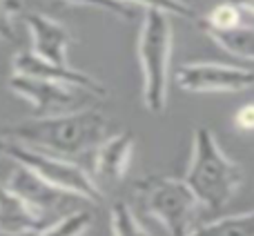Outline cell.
Segmentation results:
<instances>
[{"mask_svg": "<svg viewBox=\"0 0 254 236\" xmlns=\"http://www.w3.org/2000/svg\"><path fill=\"white\" fill-rule=\"evenodd\" d=\"M105 136L107 118L92 107L47 118L31 116L29 120L0 129V138L16 140V143L65 158L83 156L85 152H96Z\"/></svg>", "mask_w": 254, "mask_h": 236, "instance_id": "1", "label": "cell"}, {"mask_svg": "<svg viewBox=\"0 0 254 236\" xmlns=\"http://www.w3.org/2000/svg\"><path fill=\"white\" fill-rule=\"evenodd\" d=\"M185 183L207 210H221L234 198L243 183V170L221 149L210 127H196L192 156L185 172Z\"/></svg>", "mask_w": 254, "mask_h": 236, "instance_id": "2", "label": "cell"}, {"mask_svg": "<svg viewBox=\"0 0 254 236\" xmlns=\"http://www.w3.org/2000/svg\"><path fill=\"white\" fill-rule=\"evenodd\" d=\"M172 56L170 13L145 9L138 36V60L143 67V103L149 114L161 116L167 110Z\"/></svg>", "mask_w": 254, "mask_h": 236, "instance_id": "3", "label": "cell"}, {"mask_svg": "<svg viewBox=\"0 0 254 236\" xmlns=\"http://www.w3.org/2000/svg\"><path fill=\"white\" fill-rule=\"evenodd\" d=\"M136 196L145 212L161 221L170 236H190L196 225L201 201L192 192L185 178L152 174L136 183Z\"/></svg>", "mask_w": 254, "mask_h": 236, "instance_id": "4", "label": "cell"}, {"mask_svg": "<svg viewBox=\"0 0 254 236\" xmlns=\"http://www.w3.org/2000/svg\"><path fill=\"white\" fill-rule=\"evenodd\" d=\"M2 143V154L16 161V165H22L45 178L47 183L56 185V187L65 189L69 194H76L83 201H89L94 205L103 203V189L87 172L80 165L71 163L65 156H56V154L43 152V149L29 147V145L16 143L9 138H0Z\"/></svg>", "mask_w": 254, "mask_h": 236, "instance_id": "5", "label": "cell"}, {"mask_svg": "<svg viewBox=\"0 0 254 236\" xmlns=\"http://www.w3.org/2000/svg\"><path fill=\"white\" fill-rule=\"evenodd\" d=\"M9 89L29 101V105L34 107V118L61 116V114L87 110V107H83V101L87 103L94 98L92 94L83 92V89L54 83V80L34 78V76H25V74H13L9 78Z\"/></svg>", "mask_w": 254, "mask_h": 236, "instance_id": "6", "label": "cell"}, {"mask_svg": "<svg viewBox=\"0 0 254 236\" xmlns=\"http://www.w3.org/2000/svg\"><path fill=\"white\" fill-rule=\"evenodd\" d=\"M176 83L185 92H243L254 87V69L223 62H188L176 69Z\"/></svg>", "mask_w": 254, "mask_h": 236, "instance_id": "7", "label": "cell"}, {"mask_svg": "<svg viewBox=\"0 0 254 236\" xmlns=\"http://www.w3.org/2000/svg\"><path fill=\"white\" fill-rule=\"evenodd\" d=\"M11 65H13V74H25V76H34V78H45V80H54V83H61V85H69V87L83 89V92L92 94L98 101L107 98V94H110V89L103 85V80L94 78L87 71L76 69L71 65L49 62L45 58L36 56L34 52H18L13 56Z\"/></svg>", "mask_w": 254, "mask_h": 236, "instance_id": "8", "label": "cell"}, {"mask_svg": "<svg viewBox=\"0 0 254 236\" xmlns=\"http://www.w3.org/2000/svg\"><path fill=\"white\" fill-rule=\"evenodd\" d=\"M25 22L29 27L36 56L45 58L49 62H56V65H67V49L74 40L69 27L61 25L58 20H54V18L45 16L40 11L27 13Z\"/></svg>", "mask_w": 254, "mask_h": 236, "instance_id": "9", "label": "cell"}, {"mask_svg": "<svg viewBox=\"0 0 254 236\" xmlns=\"http://www.w3.org/2000/svg\"><path fill=\"white\" fill-rule=\"evenodd\" d=\"M7 187L13 189L20 198H25L43 216H47V212L61 207L65 198L76 196V194H69L65 189L56 187V185L47 183L45 178H40L38 174H34L31 170H27L22 165H16V170L11 172V176L7 180Z\"/></svg>", "mask_w": 254, "mask_h": 236, "instance_id": "10", "label": "cell"}, {"mask_svg": "<svg viewBox=\"0 0 254 236\" xmlns=\"http://www.w3.org/2000/svg\"><path fill=\"white\" fill-rule=\"evenodd\" d=\"M47 225V216L36 212L7 183H0V232L9 236L36 234Z\"/></svg>", "mask_w": 254, "mask_h": 236, "instance_id": "11", "label": "cell"}, {"mask_svg": "<svg viewBox=\"0 0 254 236\" xmlns=\"http://www.w3.org/2000/svg\"><path fill=\"white\" fill-rule=\"evenodd\" d=\"M131 152H134V136L129 131L105 138L98 145L96 156H94V172H96V176L107 185H114L119 180H123L127 167L131 163Z\"/></svg>", "mask_w": 254, "mask_h": 236, "instance_id": "12", "label": "cell"}, {"mask_svg": "<svg viewBox=\"0 0 254 236\" xmlns=\"http://www.w3.org/2000/svg\"><path fill=\"white\" fill-rule=\"evenodd\" d=\"M203 31L228 54L243 58V60H254V27L239 25L232 29H207V27H203Z\"/></svg>", "mask_w": 254, "mask_h": 236, "instance_id": "13", "label": "cell"}, {"mask_svg": "<svg viewBox=\"0 0 254 236\" xmlns=\"http://www.w3.org/2000/svg\"><path fill=\"white\" fill-rule=\"evenodd\" d=\"M190 236H254V210L198 225Z\"/></svg>", "mask_w": 254, "mask_h": 236, "instance_id": "14", "label": "cell"}, {"mask_svg": "<svg viewBox=\"0 0 254 236\" xmlns=\"http://www.w3.org/2000/svg\"><path fill=\"white\" fill-rule=\"evenodd\" d=\"M92 223L94 214L89 210H74L54 223H47L40 232H36V236H83Z\"/></svg>", "mask_w": 254, "mask_h": 236, "instance_id": "15", "label": "cell"}, {"mask_svg": "<svg viewBox=\"0 0 254 236\" xmlns=\"http://www.w3.org/2000/svg\"><path fill=\"white\" fill-rule=\"evenodd\" d=\"M110 221H112V234L114 236H152L125 201H116L112 205Z\"/></svg>", "mask_w": 254, "mask_h": 236, "instance_id": "16", "label": "cell"}, {"mask_svg": "<svg viewBox=\"0 0 254 236\" xmlns=\"http://www.w3.org/2000/svg\"><path fill=\"white\" fill-rule=\"evenodd\" d=\"M241 11L237 2L228 0V2H221L207 13L205 20H198L201 27H207V29H232V27L241 25Z\"/></svg>", "mask_w": 254, "mask_h": 236, "instance_id": "17", "label": "cell"}, {"mask_svg": "<svg viewBox=\"0 0 254 236\" xmlns=\"http://www.w3.org/2000/svg\"><path fill=\"white\" fill-rule=\"evenodd\" d=\"M127 4L145 9H158L165 13H174V16L183 18V20H198V13L192 4H188L185 0H123Z\"/></svg>", "mask_w": 254, "mask_h": 236, "instance_id": "18", "label": "cell"}, {"mask_svg": "<svg viewBox=\"0 0 254 236\" xmlns=\"http://www.w3.org/2000/svg\"><path fill=\"white\" fill-rule=\"evenodd\" d=\"M63 2L78 4V7L103 9V11L121 18V20H136V18H138V7L127 4V2H123V0H63Z\"/></svg>", "mask_w": 254, "mask_h": 236, "instance_id": "19", "label": "cell"}, {"mask_svg": "<svg viewBox=\"0 0 254 236\" xmlns=\"http://www.w3.org/2000/svg\"><path fill=\"white\" fill-rule=\"evenodd\" d=\"M22 11V0H0V40L16 43V16Z\"/></svg>", "mask_w": 254, "mask_h": 236, "instance_id": "20", "label": "cell"}, {"mask_svg": "<svg viewBox=\"0 0 254 236\" xmlns=\"http://www.w3.org/2000/svg\"><path fill=\"white\" fill-rule=\"evenodd\" d=\"M234 125L241 131H254V103L243 105L241 110L234 114Z\"/></svg>", "mask_w": 254, "mask_h": 236, "instance_id": "21", "label": "cell"}, {"mask_svg": "<svg viewBox=\"0 0 254 236\" xmlns=\"http://www.w3.org/2000/svg\"><path fill=\"white\" fill-rule=\"evenodd\" d=\"M232 2H237L239 7L243 9V11H250L254 16V0H232Z\"/></svg>", "mask_w": 254, "mask_h": 236, "instance_id": "22", "label": "cell"}, {"mask_svg": "<svg viewBox=\"0 0 254 236\" xmlns=\"http://www.w3.org/2000/svg\"><path fill=\"white\" fill-rule=\"evenodd\" d=\"M0 156H2V143H0Z\"/></svg>", "mask_w": 254, "mask_h": 236, "instance_id": "23", "label": "cell"}]
</instances>
